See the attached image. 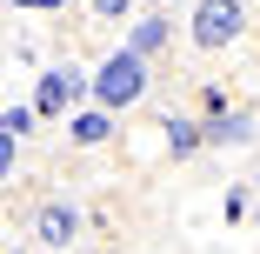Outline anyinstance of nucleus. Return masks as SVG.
Returning a JSON list of instances; mask_svg holds the SVG:
<instances>
[{
	"instance_id": "nucleus-1",
	"label": "nucleus",
	"mask_w": 260,
	"mask_h": 254,
	"mask_svg": "<svg viewBox=\"0 0 260 254\" xmlns=\"http://www.w3.org/2000/svg\"><path fill=\"white\" fill-rule=\"evenodd\" d=\"M87 94H93V107H100V114H120V107H134V100L147 94V61H134L127 47H114V54L100 61L93 74H87Z\"/></svg>"
},
{
	"instance_id": "nucleus-2",
	"label": "nucleus",
	"mask_w": 260,
	"mask_h": 254,
	"mask_svg": "<svg viewBox=\"0 0 260 254\" xmlns=\"http://www.w3.org/2000/svg\"><path fill=\"white\" fill-rule=\"evenodd\" d=\"M193 47L200 54H220V47H234L240 34H247V7L240 0H193Z\"/></svg>"
},
{
	"instance_id": "nucleus-3",
	"label": "nucleus",
	"mask_w": 260,
	"mask_h": 254,
	"mask_svg": "<svg viewBox=\"0 0 260 254\" xmlns=\"http://www.w3.org/2000/svg\"><path fill=\"white\" fill-rule=\"evenodd\" d=\"M80 100H87V74L60 61V67H47V74H40V87H34L27 107H34V121H60L67 107H80Z\"/></svg>"
},
{
	"instance_id": "nucleus-4",
	"label": "nucleus",
	"mask_w": 260,
	"mask_h": 254,
	"mask_svg": "<svg viewBox=\"0 0 260 254\" xmlns=\"http://www.w3.org/2000/svg\"><path fill=\"white\" fill-rule=\"evenodd\" d=\"M247 140H253V114H240V107H220L200 121V147H247Z\"/></svg>"
},
{
	"instance_id": "nucleus-5",
	"label": "nucleus",
	"mask_w": 260,
	"mask_h": 254,
	"mask_svg": "<svg viewBox=\"0 0 260 254\" xmlns=\"http://www.w3.org/2000/svg\"><path fill=\"white\" fill-rule=\"evenodd\" d=\"M167 40H174V20L167 14H140L127 27V54L134 61H153V54H167Z\"/></svg>"
},
{
	"instance_id": "nucleus-6",
	"label": "nucleus",
	"mask_w": 260,
	"mask_h": 254,
	"mask_svg": "<svg viewBox=\"0 0 260 254\" xmlns=\"http://www.w3.org/2000/svg\"><path fill=\"white\" fill-rule=\"evenodd\" d=\"M34 234H40L47 247L80 241V208H74V201H47V208H40V221H34Z\"/></svg>"
},
{
	"instance_id": "nucleus-7",
	"label": "nucleus",
	"mask_w": 260,
	"mask_h": 254,
	"mask_svg": "<svg viewBox=\"0 0 260 254\" xmlns=\"http://www.w3.org/2000/svg\"><path fill=\"white\" fill-rule=\"evenodd\" d=\"M160 140H167V154H174V161H187V154H200V121L167 114V121H160Z\"/></svg>"
},
{
	"instance_id": "nucleus-8",
	"label": "nucleus",
	"mask_w": 260,
	"mask_h": 254,
	"mask_svg": "<svg viewBox=\"0 0 260 254\" xmlns=\"http://www.w3.org/2000/svg\"><path fill=\"white\" fill-rule=\"evenodd\" d=\"M67 134H74L80 147H100V140L114 134V114H100V107H80V114L67 121Z\"/></svg>"
},
{
	"instance_id": "nucleus-9",
	"label": "nucleus",
	"mask_w": 260,
	"mask_h": 254,
	"mask_svg": "<svg viewBox=\"0 0 260 254\" xmlns=\"http://www.w3.org/2000/svg\"><path fill=\"white\" fill-rule=\"evenodd\" d=\"M34 127V107H7V114H0V134H7V140H20Z\"/></svg>"
},
{
	"instance_id": "nucleus-10",
	"label": "nucleus",
	"mask_w": 260,
	"mask_h": 254,
	"mask_svg": "<svg viewBox=\"0 0 260 254\" xmlns=\"http://www.w3.org/2000/svg\"><path fill=\"white\" fill-rule=\"evenodd\" d=\"M87 7H93L100 20H127V7H134V0H87Z\"/></svg>"
},
{
	"instance_id": "nucleus-11",
	"label": "nucleus",
	"mask_w": 260,
	"mask_h": 254,
	"mask_svg": "<svg viewBox=\"0 0 260 254\" xmlns=\"http://www.w3.org/2000/svg\"><path fill=\"white\" fill-rule=\"evenodd\" d=\"M14 161H20V140H7V134H0V181L14 174Z\"/></svg>"
},
{
	"instance_id": "nucleus-12",
	"label": "nucleus",
	"mask_w": 260,
	"mask_h": 254,
	"mask_svg": "<svg viewBox=\"0 0 260 254\" xmlns=\"http://www.w3.org/2000/svg\"><path fill=\"white\" fill-rule=\"evenodd\" d=\"M14 7H27V14H60L67 0H14Z\"/></svg>"
},
{
	"instance_id": "nucleus-13",
	"label": "nucleus",
	"mask_w": 260,
	"mask_h": 254,
	"mask_svg": "<svg viewBox=\"0 0 260 254\" xmlns=\"http://www.w3.org/2000/svg\"><path fill=\"white\" fill-rule=\"evenodd\" d=\"M7 254H27V247H7Z\"/></svg>"
}]
</instances>
